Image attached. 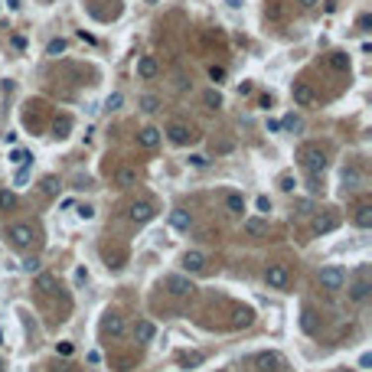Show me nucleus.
<instances>
[{
	"label": "nucleus",
	"mask_w": 372,
	"mask_h": 372,
	"mask_svg": "<svg viewBox=\"0 0 372 372\" xmlns=\"http://www.w3.org/2000/svg\"><path fill=\"white\" fill-rule=\"evenodd\" d=\"M301 163L307 167L310 177H317V173H323V167H326V150L317 147V144H307V147H301Z\"/></svg>",
	"instance_id": "obj_1"
},
{
	"label": "nucleus",
	"mask_w": 372,
	"mask_h": 372,
	"mask_svg": "<svg viewBox=\"0 0 372 372\" xmlns=\"http://www.w3.org/2000/svg\"><path fill=\"white\" fill-rule=\"evenodd\" d=\"M163 291L170 297H193L196 287H193V281L183 278V274H167V278H163Z\"/></svg>",
	"instance_id": "obj_2"
},
{
	"label": "nucleus",
	"mask_w": 372,
	"mask_h": 372,
	"mask_svg": "<svg viewBox=\"0 0 372 372\" xmlns=\"http://www.w3.org/2000/svg\"><path fill=\"white\" fill-rule=\"evenodd\" d=\"M7 239L13 242L16 248H30L33 242H36V232H33V225H26V222H13L7 229Z\"/></svg>",
	"instance_id": "obj_3"
},
{
	"label": "nucleus",
	"mask_w": 372,
	"mask_h": 372,
	"mask_svg": "<svg viewBox=\"0 0 372 372\" xmlns=\"http://www.w3.org/2000/svg\"><path fill=\"white\" fill-rule=\"evenodd\" d=\"M343 284H346V271H343V268H336V264L320 268V287H326V291H340Z\"/></svg>",
	"instance_id": "obj_4"
},
{
	"label": "nucleus",
	"mask_w": 372,
	"mask_h": 372,
	"mask_svg": "<svg viewBox=\"0 0 372 372\" xmlns=\"http://www.w3.org/2000/svg\"><path fill=\"white\" fill-rule=\"evenodd\" d=\"M167 137H170L173 144H180V147H186V144L196 137V131L189 127V124H183V121H173L170 127H167Z\"/></svg>",
	"instance_id": "obj_5"
},
{
	"label": "nucleus",
	"mask_w": 372,
	"mask_h": 372,
	"mask_svg": "<svg viewBox=\"0 0 372 372\" xmlns=\"http://www.w3.org/2000/svg\"><path fill=\"white\" fill-rule=\"evenodd\" d=\"M264 281H268V287H287V284H291V271H287V264H268Z\"/></svg>",
	"instance_id": "obj_6"
},
{
	"label": "nucleus",
	"mask_w": 372,
	"mask_h": 372,
	"mask_svg": "<svg viewBox=\"0 0 372 372\" xmlns=\"http://www.w3.org/2000/svg\"><path fill=\"white\" fill-rule=\"evenodd\" d=\"M291 98H294V105H301V108H307V105H313V88L307 85V82H294V88H291Z\"/></svg>",
	"instance_id": "obj_7"
},
{
	"label": "nucleus",
	"mask_w": 372,
	"mask_h": 372,
	"mask_svg": "<svg viewBox=\"0 0 372 372\" xmlns=\"http://www.w3.org/2000/svg\"><path fill=\"white\" fill-rule=\"evenodd\" d=\"M157 72H160V65H157L154 56H140V59H137V78H144V82H147V78L157 75Z\"/></svg>",
	"instance_id": "obj_8"
},
{
	"label": "nucleus",
	"mask_w": 372,
	"mask_h": 372,
	"mask_svg": "<svg viewBox=\"0 0 372 372\" xmlns=\"http://www.w3.org/2000/svg\"><path fill=\"white\" fill-rule=\"evenodd\" d=\"M101 330H105V336L118 340V336H124V320L118 317V313H108V317H105V323H101Z\"/></svg>",
	"instance_id": "obj_9"
},
{
	"label": "nucleus",
	"mask_w": 372,
	"mask_h": 372,
	"mask_svg": "<svg viewBox=\"0 0 372 372\" xmlns=\"http://www.w3.org/2000/svg\"><path fill=\"white\" fill-rule=\"evenodd\" d=\"M127 216H131V222H150L154 219V206L150 202H134L127 209Z\"/></svg>",
	"instance_id": "obj_10"
},
{
	"label": "nucleus",
	"mask_w": 372,
	"mask_h": 372,
	"mask_svg": "<svg viewBox=\"0 0 372 372\" xmlns=\"http://www.w3.org/2000/svg\"><path fill=\"white\" fill-rule=\"evenodd\" d=\"M255 366H258L261 372H278V369H281V356H278V353H258V356H255Z\"/></svg>",
	"instance_id": "obj_11"
},
{
	"label": "nucleus",
	"mask_w": 372,
	"mask_h": 372,
	"mask_svg": "<svg viewBox=\"0 0 372 372\" xmlns=\"http://www.w3.org/2000/svg\"><path fill=\"white\" fill-rule=\"evenodd\" d=\"M157 336V326L150 323V320H137V323H134V340L137 343H150Z\"/></svg>",
	"instance_id": "obj_12"
},
{
	"label": "nucleus",
	"mask_w": 372,
	"mask_h": 372,
	"mask_svg": "<svg viewBox=\"0 0 372 372\" xmlns=\"http://www.w3.org/2000/svg\"><path fill=\"white\" fill-rule=\"evenodd\" d=\"M242 232H245L248 239L268 235V222H264V219H245V222H242Z\"/></svg>",
	"instance_id": "obj_13"
},
{
	"label": "nucleus",
	"mask_w": 372,
	"mask_h": 372,
	"mask_svg": "<svg viewBox=\"0 0 372 372\" xmlns=\"http://www.w3.org/2000/svg\"><path fill=\"white\" fill-rule=\"evenodd\" d=\"M336 225H340V219L330 216V212H323V216H317V222H313V232H317V235H326V232H333Z\"/></svg>",
	"instance_id": "obj_14"
},
{
	"label": "nucleus",
	"mask_w": 372,
	"mask_h": 372,
	"mask_svg": "<svg viewBox=\"0 0 372 372\" xmlns=\"http://www.w3.org/2000/svg\"><path fill=\"white\" fill-rule=\"evenodd\" d=\"M170 225H173V229H180V232H189L193 216H189L186 209H173V212H170Z\"/></svg>",
	"instance_id": "obj_15"
},
{
	"label": "nucleus",
	"mask_w": 372,
	"mask_h": 372,
	"mask_svg": "<svg viewBox=\"0 0 372 372\" xmlns=\"http://www.w3.org/2000/svg\"><path fill=\"white\" fill-rule=\"evenodd\" d=\"M137 144L140 147H157V144H160V131H157V127H140L137 131Z\"/></svg>",
	"instance_id": "obj_16"
},
{
	"label": "nucleus",
	"mask_w": 372,
	"mask_h": 372,
	"mask_svg": "<svg viewBox=\"0 0 372 372\" xmlns=\"http://www.w3.org/2000/svg\"><path fill=\"white\" fill-rule=\"evenodd\" d=\"M183 264H186V271H202V268H206V255L193 248V251L183 255Z\"/></svg>",
	"instance_id": "obj_17"
},
{
	"label": "nucleus",
	"mask_w": 372,
	"mask_h": 372,
	"mask_svg": "<svg viewBox=\"0 0 372 372\" xmlns=\"http://www.w3.org/2000/svg\"><path fill=\"white\" fill-rule=\"evenodd\" d=\"M115 183L118 186H134L137 183V170H134V167H118L115 170Z\"/></svg>",
	"instance_id": "obj_18"
},
{
	"label": "nucleus",
	"mask_w": 372,
	"mask_h": 372,
	"mask_svg": "<svg viewBox=\"0 0 372 372\" xmlns=\"http://www.w3.org/2000/svg\"><path fill=\"white\" fill-rule=\"evenodd\" d=\"M359 183H363L359 167H346V170H343V186H346V189H359Z\"/></svg>",
	"instance_id": "obj_19"
},
{
	"label": "nucleus",
	"mask_w": 372,
	"mask_h": 372,
	"mask_svg": "<svg viewBox=\"0 0 372 372\" xmlns=\"http://www.w3.org/2000/svg\"><path fill=\"white\" fill-rule=\"evenodd\" d=\"M353 222H356L359 229H369V225H372V206H369V202H366V206H359V209H356V216H353Z\"/></svg>",
	"instance_id": "obj_20"
},
{
	"label": "nucleus",
	"mask_w": 372,
	"mask_h": 372,
	"mask_svg": "<svg viewBox=\"0 0 372 372\" xmlns=\"http://www.w3.org/2000/svg\"><path fill=\"white\" fill-rule=\"evenodd\" d=\"M326 62H330V69L333 72H349V56L346 53H330Z\"/></svg>",
	"instance_id": "obj_21"
},
{
	"label": "nucleus",
	"mask_w": 372,
	"mask_h": 372,
	"mask_svg": "<svg viewBox=\"0 0 372 372\" xmlns=\"http://www.w3.org/2000/svg\"><path fill=\"white\" fill-rule=\"evenodd\" d=\"M225 209L235 212V216H242V212H245V199H242L239 193H229V196H225Z\"/></svg>",
	"instance_id": "obj_22"
},
{
	"label": "nucleus",
	"mask_w": 372,
	"mask_h": 372,
	"mask_svg": "<svg viewBox=\"0 0 372 372\" xmlns=\"http://www.w3.org/2000/svg\"><path fill=\"white\" fill-rule=\"evenodd\" d=\"M369 281H356V284L349 287V297H353V301H366V297H369Z\"/></svg>",
	"instance_id": "obj_23"
},
{
	"label": "nucleus",
	"mask_w": 372,
	"mask_h": 372,
	"mask_svg": "<svg viewBox=\"0 0 372 372\" xmlns=\"http://www.w3.org/2000/svg\"><path fill=\"white\" fill-rule=\"evenodd\" d=\"M16 193H10V189H0V209L7 212V209H16Z\"/></svg>",
	"instance_id": "obj_24"
},
{
	"label": "nucleus",
	"mask_w": 372,
	"mask_h": 372,
	"mask_svg": "<svg viewBox=\"0 0 372 372\" xmlns=\"http://www.w3.org/2000/svg\"><path fill=\"white\" fill-rule=\"evenodd\" d=\"M202 101H206V108L216 111L219 105H222V95H219V92H206V95H202Z\"/></svg>",
	"instance_id": "obj_25"
},
{
	"label": "nucleus",
	"mask_w": 372,
	"mask_h": 372,
	"mask_svg": "<svg viewBox=\"0 0 372 372\" xmlns=\"http://www.w3.org/2000/svg\"><path fill=\"white\" fill-rule=\"evenodd\" d=\"M248 323H251V310H235L232 326H248Z\"/></svg>",
	"instance_id": "obj_26"
},
{
	"label": "nucleus",
	"mask_w": 372,
	"mask_h": 372,
	"mask_svg": "<svg viewBox=\"0 0 372 372\" xmlns=\"http://www.w3.org/2000/svg\"><path fill=\"white\" fill-rule=\"evenodd\" d=\"M157 105H160V101H157L154 95H144V98H140V111H147V115H150V111H157Z\"/></svg>",
	"instance_id": "obj_27"
},
{
	"label": "nucleus",
	"mask_w": 372,
	"mask_h": 372,
	"mask_svg": "<svg viewBox=\"0 0 372 372\" xmlns=\"http://www.w3.org/2000/svg\"><path fill=\"white\" fill-rule=\"evenodd\" d=\"M304 330H307V333H317V323H313V310H304Z\"/></svg>",
	"instance_id": "obj_28"
},
{
	"label": "nucleus",
	"mask_w": 372,
	"mask_h": 372,
	"mask_svg": "<svg viewBox=\"0 0 372 372\" xmlns=\"http://www.w3.org/2000/svg\"><path fill=\"white\" fill-rule=\"evenodd\" d=\"M62 49H65V39H53V43L46 46V53H49V56H59Z\"/></svg>",
	"instance_id": "obj_29"
},
{
	"label": "nucleus",
	"mask_w": 372,
	"mask_h": 372,
	"mask_svg": "<svg viewBox=\"0 0 372 372\" xmlns=\"http://www.w3.org/2000/svg\"><path fill=\"white\" fill-rule=\"evenodd\" d=\"M39 287H43L46 294H53V291H56V281L49 278V274H43V278H39Z\"/></svg>",
	"instance_id": "obj_30"
},
{
	"label": "nucleus",
	"mask_w": 372,
	"mask_h": 372,
	"mask_svg": "<svg viewBox=\"0 0 372 372\" xmlns=\"http://www.w3.org/2000/svg\"><path fill=\"white\" fill-rule=\"evenodd\" d=\"M180 363H183V366H199V363H202V356H199V353H186Z\"/></svg>",
	"instance_id": "obj_31"
},
{
	"label": "nucleus",
	"mask_w": 372,
	"mask_h": 372,
	"mask_svg": "<svg viewBox=\"0 0 372 372\" xmlns=\"http://www.w3.org/2000/svg\"><path fill=\"white\" fill-rule=\"evenodd\" d=\"M209 78H212V82H219V78H225V69H222V65H212V69H209Z\"/></svg>",
	"instance_id": "obj_32"
},
{
	"label": "nucleus",
	"mask_w": 372,
	"mask_h": 372,
	"mask_svg": "<svg viewBox=\"0 0 372 372\" xmlns=\"http://www.w3.org/2000/svg\"><path fill=\"white\" fill-rule=\"evenodd\" d=\"M294 177H281V189H284V193H291V189H294Z\"/></svg>",
	"instance_id": "obj_33"
},
{
	"label": "nucleus",
	"mask_w": 372,
	"mask_h": 372,
	"mask_svg": "<svg viewBox=\"0 0 372 372\" xmlns=\"http://www.w3.org/2000/svg\"><path fill=\"white\" fill-rule=\"evenodd\" d=\"M121 101H124V95H121V92H115V95L108 98V108H121Z\"/></svg>",
	"instance_id": "obj_34"
},
{
	"label": "nucleus",
	"mask_w": 372,
	"mask_h": 372,
	"mask_svg": "<svg viewBox=\"0 0 372 372\" xmlns=\"http://www.w3.org/2000/svg\"><path fill=\"white\" fill-rule=\"evenodd\" d=\"M189 163H193V167H199V170H202V167H206V163H209V160H206V157H202V154H193V157H189Z\"/></svg>",
	"instance_id": "obj_35"
},
{
	"label": "nucleus",
	"mask_w": 372,
	"mask_h": 372,
	"mask_svg": "<svg viewBox=\"0 0 372 372\" xmlns=\"http://www.w3.org/2000/svg\"><path fill=\"white\" fill-rule=\"evenodd\" d=\"M294 206H297V212H310V209H313V206H310V199H297Z\"/></svg>",
	"instance_id": "obj_36"
},
{
	"label": "nucleus",
	"mask_w": 372,
	"mask_h": 372,
	"mask_svg": "<svg viewBox=\"0 0 372 372\" xmlns=\"http://www.w3.org/2000/svg\"><path fill=\"white\" fill-rule=\"evenodd\" d=\"M258 209H261V212H268V209H271V202H268V196H258Z\"/></svg>",
	"instance_id": "obj_37"
},
{
	"label": "nucleus",
	"mask_w": 372,
	"mask_h": 372,
	"mask_svg": "<svg viewBox=\"0 0 372 372\" xmlns=\"http://www.w3.org/2000/svg\"><path fill=\"white\" fill-rule=\"evenodd\" d=\"M284 124H287V127H294V131H301V127H304V124H301V118H287Z\"/></svg>",
	"instance_id": "obj_38"
},
{
	"label": "nucleus",
	"mask_w": 372,
	"mask_h": 372,
	"mask_svg": "<svg viewBox=\"0 0 372 372\" xmlns=\"http://www.w3.org/2000/svg\"><path fill=\"white\" fill-rule=\"evenodd\" d=\"M369 23H372V16H369V13L359 16V30H369Z\"/></svg>",
	"instance_id": "obj_39"
},
{
	"label": "nucleus",
	"mask_w": 372,
	"mask_h": 372,
	"mask_svg": "<svg viewBox=\"0 0 372 372\" xmlns=\"http://www.w3.org/2000/svg\"><path fill=\"white\" fill-rule=\"evenodd\" d=\"M43 193H56V180H53V177H49L46 183H43Z\"/></svg>",
	"instance_id": "obj_40"
},
{
	"label": "nucleus",
	"mask_w": 372,
	"mask_h": 372,
	"mask_svg": "<svg viewBox=\"0 0 372 372\" xmlns=\"http://www.w3.org/2000/svg\"><path fill=\"white\" fill-rule=\"evenodd\" d=\"M301 7H307V10H310V7H317V0H301Z\"/></svg>",
	"instance_id": "obj_41"
},
{
	"label": "nucleus",
	"mask_w": 372,
	"mask_h": 372,
	"mask_svg": "<svg viewBox=\"0 0 372 372\" xmlns=\"http://www.w3.org/2000/svg\"><path fill=\"white\" fill-rule=\"evenodd\" d=\"M225 3H229V7H242V0H225Z\"/></svg>",
	"instance_id": "obj_42"
},
{
	"label": "nucleus",
	"mask_w": 372,
	"mask_h": 372,
	"mask_svg": "<svg viewBox=\"0 0 372 372\" xmlns=\"http://www.w3.org/2000/svg\"><path fill=\"white\" fill-rule=\"evenodd\" d=\"M340 372H353V369H340Z\"/></svg>",
	"instance_id": "obj_43"
},
{
	"label": "nucleus",
	"mask_w": 372,
	"mask_h": 372,
	"mask_svg": "<svg viewBox=\"0 0 372 372\" xmlns=\"http://www.w3.org/2000/svg\"><path fill=\"white\" fill-rule=\"evenodd\" d=\"M0 369H3V359H0Z\"/></svg>",
	"instance_id": "obj_44"
},
{
	"label": "nucleus",
	"mask_w": 372,
	"mask_h": 372,
	"mask_svg": "<svg viewBox=\"0 0 372 372\" xmlns=\"http://www.w3.org/2000/svg\"><path fill=\"white\" fill-rule=\"evenodd\" d=\"M219 372H225V369H219Z\"/></svg>",
	"instance_id": "obj_45"
}]
</instances>
